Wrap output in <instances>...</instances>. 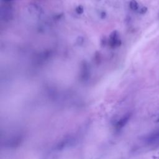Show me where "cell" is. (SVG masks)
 <instances>
[{
  "mask_svg": "<svg viewBox=\"0 0 159 159\" xmlns=\"http://www.w3.org/2000/svg\"><path fill=\"white\" fill-rule=\"evenodd\" d=\"M100 17H101L102 19H104V18L106 17V12L102 11V12L100 13Z\"/></svg>",
  "mask_w": 159,
  "mask_h": 159,
  "instance_id": "cell-8",
  "label": "cell"
},
{
  "mask_svg": "<svg viewBox=\"0 0 159 159\" xmlns=\"http://www.w3.org/2000/svg\"><path fill=\"white\" fill-rule=\"evenodd\" d=\"M147 11V7H142V8L140 9L139 12H140V13H141V14H143V13L146 12Z\"/></svg>",
  "mask_w": 159,
  "mask_h": 159,
  "instance_id": "cell-7",
  "label": "cell"
},
{
  "mask_svg": "<svg viewBox=\"0 0 159 159\" xmlns=\"http://www.w3.org/2000/svg\"><path fill=\"white\" fill-rule=\"evenodd\" d=\"M157 122H159V118L158 119V120H157Z\"/></svg>",
  "mask_w": 159,
  "mask_h": 159,
  "instance_id": "cell-10",
  "label": "cell"
},
{
  "mask_svg": "<svg viewBox=\"0 0 159 159\" xmlns=\"http://www.w3.org/2000/svg\"><path fill=\"white\" fill-rule=\"evenodd\" d=\"M76 42L78 43V45H81V44H83V43L84 42V39H83V37H81V36L78 37V39H77V40H76Z\"/></svg>",
  "mask_w": 159,
  "mask_h": 159,
  "instance_id": "cell-6",
  "label": "cell"
},
{
  "mask_svg": "<svg viewBox=\"0 0 159 159\" xmlns=\"http://www.w3.org/2000/svg\"><path fill=\"white\" fill-rule=\"evenodd\" d=\"M5 1H11V0H5Z\"/></svg>",
  "mask_w": 159,
  "mask_h": 159,
  "instance_id": "cell-9",
  "label": "cell"
},
{
  "mask_svg": "<svg viewBox=\"0 0 159 159\" xmlns=\"http://www.w3.org/2000/svg\"><path fill=\"white\" fill-rule=\"evenodd\" d=\"M122 42L120 39L119 38V34L117 30L113 31L109 37V44L111 47L114 48L120 46Z\"/></svg>",
  "mask_w": 159,
  "mask_h": 159,
  "instance_id": "cell-2",
  "label": "cell"
},
{
  "mask_svg": "<svg viewBox=\"0 0 159 159\" xmlns=\"http://www.w3.org/2000/svg\"><path fill=\"white\" fill-rule=\"evenodd\" d=\"M143 140L148 145H157L159 143V128L143 137Z\"/></svg>",
  "mask_w": 159,
  "mask_h": 159,
  "instance_id": "cell-1",
  "label": "cell"
},
{
  "mask_svg": "<svg viewBox=\"0 0 159 159\" xmlns=\"http://www.w3.org/2000/svg\"><path fill=\"white\" fill-rule=\"evenodd\" d=\"M75 11H76V12H77V14H83V12H84V8H83V7L81 5H80V6H78L76 7Z\"/></svg>",
  "mask_w": 159,
  "mask_h": 159,
  "instance_id": "cell-5",
  "label": "cell"
},
{
  "mask_svg": "<svg viewBox=\"0 0 159 159\" xmlns=\"http://www.w3.org/2000/svg\"><path fill=\"white\" fill-rule=\"evenodd\" d=\"M89 68L88 63L84 61L82 63L81 66V78L83 80H86L89 78Z\"/></svg>",
  "mask_w": 159,
  "mask_h": 159,
  "instance_id": "cell-3",
  "label": "cell"
},
{
  "mask_svg": "<svg viewBox=\"0 0 159 159\" xmlns=\"http://www.w3.org/2000/svg\"><path fill=\"white\" fill-rule=\"evenodd\" d=\"M129 6L133 11H137L139 9V4L135 0H131L129 3Z\"/></svg>",
  "mask_w": 159,
  "mask_h": 159,
  "instance_id": "cell-4",
  "label": "cell"
}]
</instances>
